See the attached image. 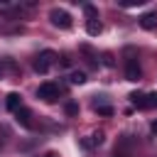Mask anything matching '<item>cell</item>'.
Listing matches in <instances>:
<instances>
[{
	"instance_id": "9a60e30c",
	"label": "cell",
	"mask_w": 157,
	"mask_h": 157,
	"mask_svg": "<svg viewBox=\"0 0 157 157\" xmlns=\"http://www.w3.org/2000/svg\"><path fill=\"white\" fill-rule=\"evenodd\" d=\"M147 108H157V91L147 93Z\"/></svg>"
},
{
	"instance_id": "7402d4cb",
	"label": "cell",
	"mask_w": 157,
	"mask_h": 157,
	"mask_svg": "<svg viewBox=\"0 0 157 157\" xmlns=\"http://www.w3.org/2000/svg\"><path fill=\"white\" fill-rule=\"evenodd\" d=\"M152 132H155V135H157V120H155V123H152Z\"/></svg>"
},
{
	"instance_id": "277c9868",
	"label": "cell",
	"mask_w": 157,
	"mask_h": 157,
	"mask_svg": "<svg viewBox=\"0 0 157 157\" xmlns=\"http://www.w3.org/2000/svg\"><path fill=\"white\" fill-rule=\"evenodd\" d=\"M140 76H142V69H140V64H137V59H128L125 61V78L128 81H140Z\"/></svg>"
},
{
	"instance_id": "8fae6325",
	"label": "cell",
	"mask_w": 157,
	"mask_h": 157,
	"mask_svg": "<svg viewBox=\"0 0 157 157\" xmlns=\"http://www.w3.org/2000/svg\"><path fill=\"white\" fill-rule=\"evenodd\" d=\"M83 12H86V17H88V22H93V20H98V10H96L93 5H83Z\"/></svg>"
},
{
	"instance_id": "5bb4252c",
	"label": "cell",
	"mask_w": 157,
	"mask_h": 157,
	"mask_svg": "<svg viewBox=\"0 0 157 157\" xmlns=\"http://www.w3.org/2000/svg\"><path fill=\"white\" fill-rule=\"evenodd\" d=\"M103 137H105V135H103L101 130H96V132L91 135V142H93V147H96V145H101V142H103Z\"/></svg>"
},
{
	"instance_id": "6da1fadb",
	"label": "cell",
	"mask_w": 157,
	"mask_h": 157,
	"mask_svg": "<svg viewBox=\"0 0 157 157\" xmlns=\"http://www.w3.org/2000/svg\"><path fill=\"white\" fill-rule=\"evenodd\" d=\"M56 61V54L52 52V49H44V52H39L37 56H34V61H32V66H34V71L37 74H47L49 69H52V64Z\"/></svg>"
},
{
	"instance_id": "603a6c76",
	"label": "cell",
	"mask_w": 157,
	"mask_h": 157,
	"mask_svg": "<svg viewBox=\"0 0 157 157\" xmlns=\"http://www.w3.org/2000/svg\"><path fill=\"white\" fill-rule=\"evenodd\" d=\"M113 157H125V155H120V152H115V155H113Z\"/></svg>"
},
{
	"instance_id": "2e32d148",
	"label": "cell",
	"mask_w": 157,
	"mask_h": 157,
	"mask_svg": "<svg viewBox=\"0 0 157 157\" xmlns=\"http://www.w3.org/2000/svg\"><path fill=\"white\" fill-rule=\"evenodd\" d=\"M120 5L123 7H135V5H142V0H123Z\"/></svg>"
},
{
	"instance_id": "d6986e66",
	"label": "cell",
	"mask_w": 157,
	"mask_h": 157,
	"mask_svg": "<svg viewBox=\"0 0 157 157\" xmlns=\"http://www.w3.org/2000/svg\"><path fill=\"white\" fill-rule=\"evenodd\" d=\"M69 64H71V59H69L66 54H61V66H69Z\"/></svg>"
},
{
	"instance_id": "ffe728a7",
	"label": "cell",
	"mask_w": 157,
	"mask_h": 157,
	"mask_svg": "<svg viewBox=\"0 0 157 157\" xmlns=\"http://www.w3.org/2000/svg\"><path fill=\"white\" fill-rule=\"evenodd\" d=\"M42 157H59V155H56V152H44Z\"/></svg>"
},
{
	"instance_id": "5b68a950",
	"label": "cell",
	"mask_w": 157,
	"mask_h": 157,
	"mask_svg": "<svg viewBox=\"0 0 157 157\" xmlns=\"http://www.w3.org/2000/svg\"><path fill=\"white\" fill-rule=\"evenodd\" d=\"M93 110H96L98 115H105V118H110V115H113V105H110L108 101H103V98L93 101Z\"/></svg>"
},
{
	"instance_id": "44dd1931",
	"label": "cell",
	"mask_w": 157,
	"mask_h": 157,
	"mask_svg": "<svg viewBox=\"0 0 157 157\" xmlns=\"http://www.w3.org/2000/svg\"><path fill=\"white\" fill-rule=\"evenodd\" d=\"M5 76V64H0V78Z\"/></svg>"
},
{
	"instance_id": "30bf717a",
	"label": "cell",
	"mask_w": 157,
	"mask_h": 157,
	"mask_svg": "<svg viewBox=\"0 0 157 157\" xmlns=\"http://www.w3.org/2000/svg\"><path fill=\"white\" fill-rule=\"evenodd\" d=\"M101 29H103V27H101V22H98V20H93V22H86V32H88L91 37L101 34Z\"/></svg>"
},
{
	"instance_id": "ba28073f",
	"label": "cell",
	"mask_w": 157,
	"mask_h": 157,
	"mask_svg": "<svg viewBox=\"0 0 157 157\" xmlns=\"http://www.w3.org/2000/svg\"><path fill=\"white\" fill-rule=\"evenodd\" d=\"M130 103L132 105H137V108H147V93H140V91H132L130 96Z\"/></svg>"
},
{
	"instance_id": "4fadbf2b",
	"label": "cell",
	"mask_w": 157,
	"mask_h": 157,
	"mask_svg": "<svg viewBox=\"0 0 157 157\" xmlns=\"http://www.w3.org/2000/svg\"><path fill=\"white\" fill-rule=\"evenodd\" d=\"M64 110H66V115H76V113H78V103H74V101H69V103L64 105Z\"/></svg>"
},
{
	"instance_id": "ac0fdd59",
	"label": "cell",
	"mask_w": 157,
	"mask_h": 157,
	"mask_svg": "<svg viewBox=\"0 0 157 157\" xmlns=\"http://www.w3.org/2000/svg\"><path fill=\"white\" fill-rule=\"evenodd\" d=\"M81 147H83V150H91V147H93V142H91L88 137H83V140H81Z\"/></svg>"
},
{
	"instance_id": "3957f363",
	"label": "cell",
	"mask_w": 157,
	"mask_h": 157,
	"mask_svg": "<svg viewBox=\"0 0 157 157\" xmlns=\"http://www.w3.org/2000/svg\"><path fill=\"white\" fill-rule=\"evenodd\" d=\"M49 20H52V25L54 27H59V29H69L74 22H71V15L66 12V10H61V7H52L49 10Z\"/></svg>"
},
{
	"instance_id": "7c38bea8",
	"label": "cell",
	"mask_w": 157,
	"mask_h": 157,
	"mask_svg": "<svg viewBox=\"0 0 157 157\" xmlns=\"http://www.w3.org/2000/svg\"><path fill=\"white\" fill-rule=\"evenodd\" d=\"M69 81H71V83H86V74H83V71H71Z\"/></svg>"
},
{
	"instance_id": "7a4b0ae2",
	"label": "cell",
	"mask_w": 157,
	"mask_h": 157,
	"mask_svg": "<svg viewBox=\"0 0 157 157\" xmlns=\"http://www.w3.org/2000/svg\"><path fill=\"white\" fill-rule=\"evenodd\" d=\"M59 93H61V88H59V83H54V81H44V83L37 88V98H42V101H47V103H54V101L59 98Z\"/></svg>"
},
{
	"instance_id": "52a82bcc",
	"label": "cell",
	"mask_w": 157,
	"mask_h": 157,
	"mask_svg": "<svg viewBox=\"0 0 157 157\" xmlns=\"http://www.w3.org/2000/svg\"><path fill=\"white\" fill-rule=\"evenodd\" d=\"M140 27L142 29H155L157 27V12H145L140 17Z\"/></svg>"
},
{
	"instance_id": "9c48e42d",
	"label": "cell",
	"mask_w": 157,
	"mask_h": 157,
	"mask_svg": "<svg viewBox=\"0 0 157 157\" xmlns=\"http://www.w3.org/2000/svg\"><path fill=\"white\" fill-rule=\"evenodd\" d=\"M15 115H17V123H20L22 128H32V113H29L27 108H20Z\"/></svg>"
},
{
	"instance_id": "8992f818",
	"label": "cell",
	"mask_w": 157,
	"mask_h": 157,
	"mask_svg": "<svg viewBox=\"0 0 157 157\" xmlns=\"http://www.w3.org/2000/svg\"><path fill=\"white\" fill-rule=\"evenodd\" d=\"M5 105H7V110H10V113H17V110L22 108V96H20V93H7Z\"/></svg>"
},
{
	"instance_id": "e0dca14e",
	"label": "cell",
	"mask_w": 157,
	"mask_h": 157,
	"mask_svg": "<svg viewBox=\"0 0 157 157\" xmlns=\"http://www.w3.org/2000/svg\"><path fill=\"white\" fill-rule=\"evenodd\" d=\"M103 64H105V66H113V56H110V54H108V52H105V54H103Z\"/></svg>"
}]
</instances>
